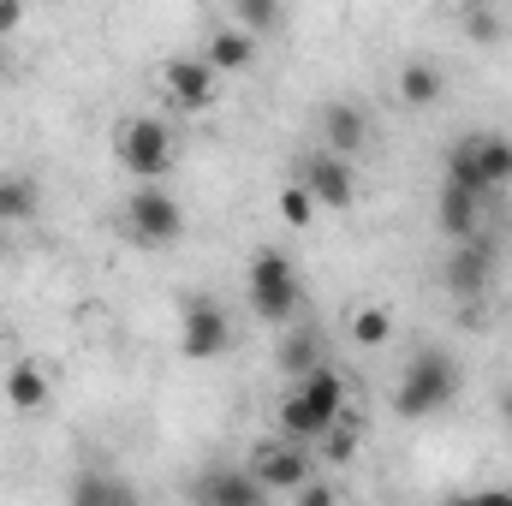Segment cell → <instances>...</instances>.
<instances>
[{
	"label": "cell",
	"mask_w": 512,
	"mask_h": 506,
	"mask_svg": "<svg viewBox=\"0 0 512 506\" xmlns=\"http://www.w3.org/2000/svg\"><path fill=\"white\" fill-rule=\"evenodd\" d=\"M346 334H352V346L382 352L387 340L399 334V322H393V310H387V304H358V310H352V322H346Z\"/></svg>",
	"instance_id": "obj_21"
},
{
	"label": "cell",
	"mask_w": 512,
	"mask_h": 506,
	"mask_svg": "<svg viewBox=\"0 0 512 506\" xmlns=\"http://www.w3.org/2000/svg\"><path fill=\"white\" fill-rule=\"evenodd\" d=\"M298 506H340V495H334L328 483H316V477H310V483L298 489Z\"/></svg>",
	"instance_id": "obj_26"
},
{
	"label": "cell",
	"mask_w": 512,
	"mask_h": 506,
	"mask_svg": "<svg viewBox=\"0 0 512 506\" xmlns=\"http://www.w3.org/2000/svg\"><path fill=\"white\" fill-rule=\"evenodd\" d=\"M66 506H143L137 483L126 471H108V465H84L66 489Z\"/></svg>",
	"instance_id": "obj_12"
},
{
	"label": "cell",
	"mask_w": 512,
	"mask_h": 506,
	"mask_svg": "<svg viewBox=\"0 0 512 506\" xmlns=\"http://www.w3.org/2000/svg\"><path fill=\"white\" fill-rule=\"evenodd\" d=\"M298 185L310 191L316 209H352V203H358V173H352V161H340V155H328V149H310Z\"/></svg>",
	"instance_id": "obj_10"
},
{
	"label": "cell",
	"mask_w": 512,
	"mask_h": 506,
	"mask_svg": "<svg viewBox=\"0 0 512 506\" xmlns=\"http://www.w3.org/2000/svg\"><path fill=\"white\" fill-rule=\"evenodd\" d=\"M6 66H12V54H6V42H0V72H6Z\"/></svg>",
	"instance_id": "obj_30"
},
{
	"label": "cell",
	"mask_w": 512,
	"mask_h": 506,
	"mask_svg": "<svg viewBox=\"0 0 512 506\" xmlns=\"http://www.w3.org/2000/svg\"><path fill=\"white\" fill-rule=\"evenodd\" d=\"M126 239L143 251H173L185 239V209L167 185H137L126 197Z\"/></svg>",
	"instance_id": "obj_4"
},
{
	"label": "cell",
	"mask_w": 512,
	"mask_h": 506,
	"mask_svg": "<svg viewBox=\"0 0 512 506\" xmlns=\"http://www.w3.org/2000/svg\"><path fill=\"white\" fill-rule=\"evenodd\" d=\"M203 60H209V72H215V78H221V72H251V66H256V42L245 36V30L221 24V30H209Z\"/></svg>",
	"instance_id": "obj_18"
},
{
	"label": "cell",
	"mask_w": 512,
	"mask_h": 506,
	"mask_svg": "<svg viewBox=\"0 0 512 506\" xmlns=\"http://www.w3.org/2000/svg\"><path fill=\"white\" fill-rule=\"evenodd\" d=\"M364 143H370V114H364L358 102H328V108H322V149H328V155L352 161Z\"/></svg>",
	"instance_id": "obj_14"
},
{
	"label": "cell",
	"mask_w": 512,
	"mask_h": 506,
	"mask_svg": "<svg viewBox=\"0 0 512 506\" xmlns=\"http://www.w3.org/2000/svg\"><path fill=\"white\" fill-rule=\"evenodd\" d=\"M322 441H328V459H334V465H346V459L358 453V417H352V423L340 417V423H334V429H328Z\"/></svg>",
	"instance_id": "obj_25"
},
{
	"label": "cell",
	"mask_w": 512,
	"mask_h": 506,
	"mask_svg": "<svg viewBox=\"0 0 512 506\" xmlns=\"http://www.w3.org/2000/svg\"><path fill=\"white\" fill-rule=\"evenodd\" d=\"M215 72H209V60L203 54H173L167 66H161V90H167V102L179 108V114H209L215 108Z\"/></svg>",
	"instance_id": "obj_7"
},
{
	"label": "cell",
	"mask_w": 512,
	"mask_h": 506,
	"mask_svg": "<svg viewBox=\"0 0 512 506\" xmlns=\"http://www.w3.org/2000/svg\"><path fill=\"white\" fill-rule=\"evenodd\" d=\"M251 477L262 483V495H298L316 471H310V447H292V441H268L251 453Z\"/></svg>",
	"instance_id": "obj_9"
},
{
	"label": "cell",
	"mask_w": 512,
	"mask_h": 506,
	"mask_svg": "<svg viewBox=\"0 0 512 506\" xmlns=\"http://www.w3.org/2000/svg\"><path fill=\"white\" fill-rule=\"evenodd\" d=\"M262 483L251 477V465H209L197 477V506H262Z\"/></svg>",
	"instance_id": "obj_13"
},
{
	"label": "cell",
	"mask_w": 512,
	"mask_h": 506,
	"mask_svg": "<svg viewBox=\"0 0 512 506\" xmlns=\"http://www.w3.org/2000/svg\"><path fill=\"white\" fill-rule=\"evenodd\" d=\"M42 209V185L30 173H0V227H24Z\"/></svg>",
	"instance_id": "obj_19"
},
{
	"label": "cell",
	"mask_w": 512,
	"mask_h": 506,
	"mask_svg": "<svg viewBox=\"0 0 512 506\" xmlns=\"http://www.w3.org/2000/svg\"><path fill=\"white\" fill-rule=\"evenodd\" d=\"M393 90H399L405 108H435V102L447 96V72H441L435 60H405L399 78H393Z\"/></svg>",
	"instance_id": "obj_16"
},
{
	"label": "cell",
	"mask_w": 512,
	"mask_h": 506,
	"mask_svg": "<svg viewBox=\"0 0 512 506\" xmlns=\"http://www.w3.org/2000/svg\"><path fill=\"white\" fill-rule=\"evenodd\" d=\"M280 221H286V227H298V233L316 221V203H310V191H304V185H286V191H280Z\"/></svg>",
	"instance_id": "obj_24"
},
{
	"label": "cell",
	"mask_w": 512,
	"mask_h": 506,
	"mask_svg": "<svg viewBox=\"0 0 512 506\" xmlns=\"http://www.w3.org/2000/svg\"><path fill=\"white\" fill-rule=\"evenodd\" d=\"M459 358L453 352H441V346H423V352H411V364L399 370V387H393V411L405 417V423H417V417H435V411H447L453 399H459Z\"/></svg>",
	"instance_id": "obj_1"
},
{
	"label": "cell",
	"mask_w": 512,
	"mask_h": 506,
	"mask_svg": "<svg viewBox=\"0 0 512 506\" xmlns=\"http://www.w3.org/2000/svg\"><path fill=\"white\" fill-rule=\"evenodd\" d=\"M512 179V137L507 131H465L453 149H447V167H441V185L465 191V197H489Z\"/></svg>",
	"instance_id": "obj_2"
},
{
	"label": "cell",
	"mask_w": 512,
	"mask_h": 506,
	"mask_svg": "<svg viewBox=\"0 0 512 506\" xmlns=\"http://www.w3.org/2000/svg\"><path fill=\"white\" fill-rule=\"evenodd\" d=\"M501 423H507V429H512V381H507V387H501Z\"/></svg>",
	"instance_id": "obj_29"
},
{
	"label": "cell",
	"mask_w": 512,
	"mask_h": 506,
	"mask_svg": "<svg viewBox=\"0 0 512 506\" xmlns=\"http://www.w3.org/2000/svg\"><path fill=\"white\" fill-rule=\"evenodd\" d=\"M24 24V0H0V42Z\"/></svg>",
	"instance_id": "obj_27"
},
{
	"label": "cell",
	"mask_w": 512,
	"mask_h": 506,
	"mask_svg": "<svg viewBox=\"0 0 512 506\" xmlns=\"http://www.w3.org/2000/svg\"><path fill=\"white\" fill-rule=\"evenodd\" d=\"M471 506H512V489H477Z\"/></svg>",
	"instance_id": "obj_28"
},
{
	"label": "cell",
	"mask_w": 512,
	"mask_h": 506,
	"mask_svg": "<svg viewBox=\"0 0 512 506\" xmlns=\"http://www.w3.org/2000/svg\"><path fill=\"white\" fill-rule=\"evenodd\" d=\"M227 346H233V316H227V304L209 298V292H191L185 310H179V352H185L191 364H209V358H221Z\"/></svg>",
	"instance_id": "obj_6"
},
{
	"label": "cell",
	"mask_w": 512,
	"mask_h": 506,
	"mask_svg": "<svg viewBox=\"0 0 512 506\" xmlns=\"http://www.w3.org/2000/svg\"><path fill=\"white\" fill-rule=\"evenodd\" d=\"M0 346H6V322H0Z\"/></svg>",
	"instance_id": "obj_32"
},
{
	"label": "cell",
	"mask_w": 512,
	"mask_h": 506,
	"mask_svg": "<svg viewBox=\"0 0 512 506\" xmlns=\"http://www.w3.org/2000/svg\"><path fill=\"white\" fill-rule=\"evenodd\" d=\"M447 506H471V495H453V501H447Z\"/></svg>",
	"instance_id": "obj_31"
},
{
	"label": "cell",
	"mask_w": 512,
	"mask_h": 506,
	"mask_svg": "<svg viewBox=\"0 0 512 506\" xmlns=\"http://www.w3.org/2000/svg\"><path fill=\"white\" fill-rule=\"evenodd\" d=\"M441 286H447V298L477 304V298L495 286V245H483V239L453 245V251H447V262H441Z\"/></svg>",
	"instance_id": "obj_8"
},
{
	"label": "cell",
	"mask_w": 512,
	"mask_h": 506,
	"mask_svg": "<svg viewBox=\"0 0 512 506\" xmlns=\"http://www.w3.org/2000/svg\"><path fill=\"white\" fill-rule=\"evenodd\" d=\"M316 370H322V340H316L310 328H292V334L280 340V376L298 387V381L316 376Z\"/></svg>",
	"instance_id": "obj_20"
},
{
	"label": "cell",
	"mask_w": 512,
	"mask_h": 506,
	"mask_svg": "<svg viewBox=\"0 0 512 506\" xmlns=\"http://www.w3.org/2000/svg\"><path fill=\"white\" fill-rule=\"evenodd\" d=\"M477 221H483V197H465V191L441 185V197H435V227H441L453 245H471V239H477Z\"/></svg>",
	"instance_id": "obj_15"
},
{
	"label": "cell",
	"mask_w": 512,
	"mask_h": 506,
	"mask_svg": "<svg viewBox=\"0 0 512 506\" xmlns=\"http://www.w3.org/2000/svg\"><path fill=\"white\" fill-rule=\"evenodd\" d=\"M114 161L126 167L137 185H161L173 173V131L161 120H149V114H137V120H126L114 131Z\"/></svg>",
	"instance_id": "obj_5"
},
{
	"label": "cell",
	"mask_w": 512,
	"mask_h": 506,
	"mask_svg": "<svg viewBox=\"0 0 512 506\" xmlns=\"http://www.w3.org/2000/svg\"><path fill=\"white\" fill-rule=\"evenodd\" d=\"M292 399H298V405H304V417L328 435V429L346 417V376H340L334 364H322L316 376H304L298 387H292Z\"/></svg>",
	"instance_id": "obj_11"
},
{
	"label": "cell",
	"mask_w": 512,
	"mask_h": 506,
	"mask_svg": "<svg viewBox=\"0 0 512 506\" xmlns=\"http://www.w3.org/2000/svg\"><path fill=\"white\" fill-rule=\"evenodd\" d=\"M459 30H465L471 42L495 48V42L507 36V18H501V12H489V6H459Z\"/></svg>",
	"instance_id": "obj_23"
},
{
	"label": "cell",
	"mask_w": 512,
	"mask_h": 506,
	"mask_svg": "<svg viewBox=\"0 0 512 506\" xmlns=\"http://www.w3.org/2000/svg\"><path fill=\"white\" fill-rule=\"evenodd\" d=\"M245 286H251L256 322H268V328H286V322L298 316V304H304V286H298V268H292V256L274 251V245L251 256V268H245Z\"/></svg>",
	"instance_id": "obj_3"
},
{
	"label": "cell",
	"mask_w": 512,
	"mask_h": 506,
	"mask_svg": "<svg viewBox=\"0 0 512 506\" xmlns=\"http://www.w3.org/2000/svg\"><path fill=\"white\" fill-rule=\"evenodd\" d=\"M274 24H280V6L274 0H233V30H245L251 42H262Z\"/></svg>",
	"instance_id": "obj_22"
},
{
	"label": "cell",
	"mask_w": 512,
	"mask_h": 506,
	"mask_svg": "<svg viewBox=\"0 0 512 506\" xmlns=\"http://www.w3.org/2000/svg\"><path fill=\"white\" fill-rule=\"evenodd\" d=\"M48 399H54V381H48V370H42L36 358H18V364L6 370V405H12V411L30 417V411H42Z\"/></svg>",
	"instance_id": "obj_17"
}]
</instances>
